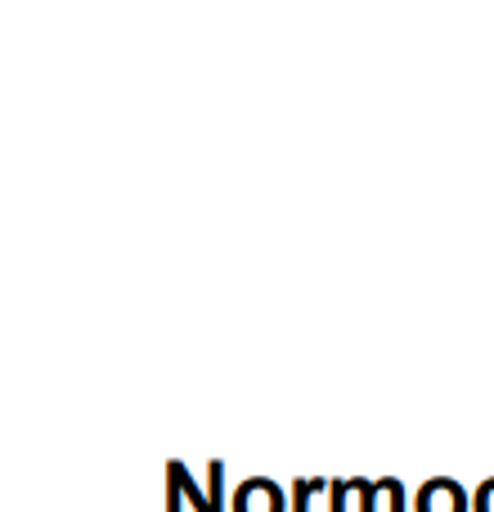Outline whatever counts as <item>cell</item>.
I'll use <instances>...</instances> for the list:
<instances>
[{
    "label": "cell",
    "instance_id": "3957f363",
    "mask_svg": "<svg viewBox=\"0 0 494 512\" xmlns=\"http://www.w3.org/2000/svg\"><path fill=\"white\" fill-rule=\"evenodd\" d=\"M167 490L171 495H180V504H194V512H216L212 490H198V481L189 477L185 463H171L167 468Z\"/></svg>",
    "mask_w": 494,
    "mask_h": 512
},
{
    "label": "cell",
    "instance_id": "8992f818",
    "mask_svg": "<svg viewBox=\"0 0 494 512\" xmlns=\"http://www.w3.org/2000/svg\"><path fill=\"white\" fill-rule=\"evenodd\" d=\"M472 508H477V512H494V477L481 481V490H477V499H472Z\"/></svg>",
    "mask_w": 494,
    "mask_h": 512
},
{
    "label": "cell",
    "instance_id": "7a4b0ae2",
    "mask_svg": "<svg viewBox=\"0 0 494 512\" xmlns=\"http://www.w3.org/2000/svg\"><path fill=\"white\" fill-rule=\"evenodd\" d=\"M234 512H283V490L265 477H252L234 490Z\"/></svg>",
    "mask_w": 494,
    "mask_h": 512
},
{
    "label": "cell",
    "instance_id": "5b68a950",
    "mask_svg": "<svg viewBox=\"0 0 494 512\" xmlns=\"http://www.w3.org/2000/svg\"><path fill=\"white\" fill-rule=\"evenodd\" d=\"M378 486H382V504H387V512H409L405 508V486H400L396 477H382Z\"/></svg>",
    "mask_w": 494,
    "mask_h": 512
},
{
    "label": "cell",
    "instance_id": "6da1fadb",
    "mask_svg": "<svg viewBox=\"0 0 494 512\" xmlns=\"http://www.w3.org/2000/svg\"><path fill=\"white\" fill-rule=\"evenodd\" d=\"M418 512H468V495H463L459 481L432 477L418 490Z\"/></svg>",
    "mask_w": 494,
    "mask_h": 512
},
{
    "label": "cell",
    "instance_id": "277c9868",
    "mask_svg": "<svg viewBox=\"0 0 494 512\" xmlns=\"http://www.w3.org/2000/svg\"><path fill=\"white\" fill-rule=\"evenodd\" d=\"M328 486H333V481H319V477L297 481V486H292V512H315V499L328 495Z\"/></svg>",
    "mask_w": 494,
    "mask_h": 512
}]
</instances>
